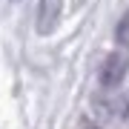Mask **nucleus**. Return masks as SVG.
Wrapping results in <instances>:
<instances>
[{
    "mask_svg": "<svg viewBox=\"0 0 129 129\" xmlns=\"http://www.w3.org/2000/svg\"><path fill=\"white\" fill-rule=\"evenodd\" d=\"M60 6H63V0H40V3H37V32L40 35H49L52 29L57 26Z\"/></svg>",
    "mask_w": 129,
    "mask_h": 129,
    "instance_id": "nucleus-2",
    "label": "nucleus"
},
{
    "mask_svg": "<svg viewBox=\"0 0 129 129\" xmlns=\"http://www.w3.org/2000/svg\"><path fill=\"white\" fill-rule=\"evenodd\" d=\"M126 69H129V60L123 57V55H109L103 60V66H101V86L103 89H118V83L123 80V75H126Z\"/></svg>",
    "mask_w": 129,
    "mask_h": 129,
    "instance_id": "nucleus-1",
    "label": "nucleus"
},
{
    "mask_svg": "<svg viewBox=\"0 0 129 129\" xmlns=\"http://www.w3.org/2000/svg\"><path fill=\"white\" fill-rule=\"evenodd\" d=\"M98 109L106 118H126L129 115V101L120 95H109V98H98Z\"/></svg>",
    "mask_w": 129,
    "mask_h": 129,
    "instance_id": "nucleus-3",
    "label": "nucleus"
}]
</instances>
